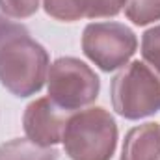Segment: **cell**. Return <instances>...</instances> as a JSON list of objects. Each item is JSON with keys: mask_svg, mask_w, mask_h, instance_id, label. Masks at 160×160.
I'll list each match as a JSON object with an SVG mask.
<instances>
[{"mask_svg": "<svg viewBox=\"0 0 160 160\" xmlns=\"http://www.w3.org/2000/svg\"><path fill=\"white\" fill-rule=\"evenodd\" d=\"M48 73V54L30 34H21L0 48V84L15 97L36 95Z\"/></svg>", "mask_w": 160, "mask_h": 160, "instance_id": "1", "label": "cell"}, {"mask_svg": "<svg viewBox=\"0 0 160 160\" xmlns=\"http://www.w3.org/2000/svg\"><path fill=\"white\" fill-rule=\"evenodd\" d=\"M62 142L71 160H112L118 125L104 108H88L69 116Z\"/></svg>", "mask_w": 160, "mask_h": 160, "instance_id": "2", "label": "cell"}, {"mask_svg": "<svg viewBox=\"0 0 160 160\" xmlns=\"http://www.w3.org/2000/svg\"><path fill=\"white\" fill-rule=\"evenodd\" d=\"M112 104L125 119H142L160 112V75L145 62H132L112 80Z\"/></svg>", "mask_w": 160, "mask_h": 160, "instance_id": "3", "label": "cell"}, {"mask_svg": "<svg viewBox=\"0 0 160 160\" xmlns=\"http://www.w3.org/2000/svg\"><path fill=\"white\" fill-rule=\"evenodd\" d=\"M48 99L65 112L91 104L101 89L95 71L78 58H58L48 69Z\"/></svg>", "mask_w": 160, "mask_h": 160, "instance_id": "4", "label": "cell"}, {"mask_svg": "<svg viewBox=\"0 0 160 160\" xmlns=\"http://www.w3.org/2000/svg\"><path fill=\"white\" fill-rule=\"evenodd\" d=\"M134 32L121 22H91L84 28L82 50L102 71L123 67L136 52Z\"/></svg>", "mask_w": 160, "mask_h": 160, "instance_id": "5", "label": "cell"}, {"mask_svg": "<svg viewBox=\"0 0 160 160\" xmlns=\"http://www.w3.org/2000/svg\"><path fill=\"white\" fill-rule=\"evenodd\" d=\"M67 119L65 110L56 106L48 97H43L26 106L22 125L30 142L39 147H54L63 138Z\"/></svg>", "mask_w": 160, "mask_h": 160, "instance_id": "6", "label": "cell"}, {"mask_svg": "<svg viewBox=\"0 0 160 160\" xmlns=\"http://www.w3.org/2000/svg\"><path fill=\"white\" fill-rule=\"evenodd\" d=\"M121 160H160V125L145 123L127 132Z\"/></svg>", "mask_w": 160, "mask_h": 160, "instance_id": "7", "label": "cell"}, {"mask_svg": "<svg viewBox=\"0 0 160 160\" xmlns=\"http://www.w3.org/2000/svg\"><path fill=\"white\" fill-rule=\"evenodd\" d=\"M54 147H39L30 140H11L0 145V160H56Z\"/></svg>", "mask_w": 160, "mask_h": 160, "instance_id": "8", "label": "cell"}, {"mask_svg": "<svg viewBox=\"0 0 160 160\" xmlns=\"http://www.w3.org/2000/svg\"><path fill=\"white\" fill-rule=\"evenodd\" d=\"M43 8L47 15L58 21L73 22L86 17L88 0H43Z\"/></svg>", "mask_w": 160, "mask_h": 160, "instance_id": "9", "label": "cell"}, {"mask_svg": "<svg viewBox=\"0 0 160 160\" xmlns=\"http://www.w3.org/2000/svg\"><path fill=\"white\" fill-rule=\"evenodd\" d=\"M125 15L138 26L160 21V0H127Z\"/></svg>", "mask_w": 160, "mask_h": 160, "instance_id": "10", "label": "cell"}, {"mask_svg": "<svg viewBox=\"0 0 160 160\" xmlns=\"http://www.w3.org/2000/svg\"><path fill=\"white\" fill-rule=\"evenodd\" d=\"M142 56L143 62L160 75V24L149 28L142 38Z\"/></svg>", "mask_w": 160, "mask_h": 160, "instance_id": "11", "label": "cell"}, {"mask_svg": "<svg viewBox=\"0 0 160 160\" xmlns=\"http://www.w3.org/2000/svg\"><path fill=\"white\" fill-rule=\"evenodd\" d=\"M39 8V0H0V9L6 17L11 19H26L32 17Z\"/></svg>", "mask_w": 160, "mask_h": 160, "instance_id": "12", "label": "cell"}, {"mask_svg": "<svg viewBox=\"0 0 160 160\" xmlns=\"http://www.w3.org/2000/svg\"><path fill=\"white\" fill-rule=\"evenodd\" d=\"M127 0H88L86 17L101 19V17H116L125 6Z\"/></svg>", "mask_w": 160, "mask_h": 160, "instance_id": "13", "label": "cell"}, {"mask_svg": "<svg viewBox=\"0 0 160 160\" xmlns=\"http://www.w3.org/2000/svg\"><path fill=\"white\" fill-rule=\"evenodd\" d=\"M26 32H28V30H26L22 24L13 22V21H9L8 17L0 15V48L11 39V38L21 36V34H26Z\"/></svg>", "mask_w": 160, "mask_h": 160, "instance_id": "14", "label": "cell"}]
</instances>
